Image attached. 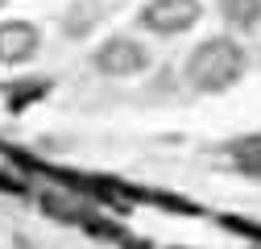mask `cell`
Returning <instances> with one entry per match:
<instances>
[{
  "mask_svg": "<svg viewBox=\"0 0 261 249\" xmlns=\"http://www.w3.org/2000/svg\"><path fill=\"white\" fill-rule=\"evenodd\" d=\"M249 67V54L241 42L232 38H207L191 50L187 58V79L195 91H207V96H216V91H228V87H237L241 75Z\"/></svg>",
  "mask_w": 261,
  "mask_h": 249,
  "instance_id": "cell-1",
  "label": "cell"
},
{
  "mask_svg": "<svg viewBox=\"0 0 261 249\" xmlns=\"http://www.w3.org/2000/svg\"><path fill=\"white\" fill-rule=\"evenodd\" d=\"M91 67L108 79H128V75H141L149 67V50L137 38H108L91 54Z\"/></svg>",
  "mask_w": 261,
  "mask_h": 249,
  "instance_id": "cell-2",
  "label": "cell"
},
{
  "mask_svg": "<svg viewBox=\"0 0 261 249\" xmlns=\"http://www.w3.org/2000/svg\"><path fill=\"white\" fill-rule=\"evenodd\" d=\"M199 17H203L199 0H149V5L141 9V25L149 29V34H162V38L187 34Z\"/></svg>",
  "mask_w": 261,
  "mask_h": 249,
  "instance_id": "cell-3",
  "label": "cell"
},
{
  "mask_svg": "<svg viewBox=\"0 0 261 249\" xmlns=\"http://www.w3.org/2000/svg\"><path fill=\"white\" fill-rule=\"evenodd\" d=\"M42 50V29L34 21H0V67H21Z\"/></svg>",
  "mask_w": 261,
  "mask_h": 249,
  "instance_id": "cell-4",
  "label": "cell"
},
{
  "mask_svg": "<svg viewBox=\"0 0 261 249\" xmlns=\"http://www.w3.org/2000/svg\"><path fill=\"white\" fill-rule=\"evenodd\" d=\"M220 17L232 29H257L261 25V0H220Z\"/></svg>",
  "mask_w": 261,
  "mask_h": 249,
  "instance_id": "cell-5",
  "label": "cell"
},
{
  "mask_svg": "<svg viewBox=\"0 0 261 249\" xmlns=\"http://www.w3.org/2000/svg\"><path fill=\"white\" fill-rule=\"evenodd\" d=\"M42 91H46V83H38V87H17L13 96H9V108H13V112H21V108H25V100H38Z\"/></svg>",
  "mask_w": 261,
  "mask_h": 249,
  "instance_id": "cell-6",
  "label": "cell"
},
{
  "mask_svg": "<svg viewBox=\"0 0 261 249\" xmlns=\"http://www.w3.org/2000/svg\"><path fill=\"white\" fill-rule=\"evenodd\" d=\"M0 5H5V0H0Z\"/></svg>",
  "mask_w": 261,
  "mask_h": 249,
  "instance_id": "cell-7",
  "label": "cell"
}]
</instances>
